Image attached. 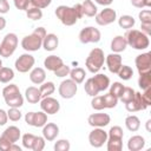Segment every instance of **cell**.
I'll return each mask as SVG.
<instances>
[{"label": "cell", "instance_id": "obj_60", "mask_svg": "<svg viewBox=\"0 0 151 151\" xmlns=\"http://www.w3.org/2000/svg\"><path fill=\"white\" fill-rule=\"evenodd\" d=\"M13 150H15V151H21V147L18 146V145H15V143H13V144H11L8 151H13Z\"/></svg>", "mask_w": 151, "mask_h": 151}, {"label": "cell", "instance_id": "obj_47", "mask_svg": "<svg viewBox=\"0 0 151 151\" xmlns=\"http://www.w3.org/2000/svg\"><path fill=\"white\" fill-rule=\"evenodd\" d=\"M107 137H114V138H123L124 133H123V129L118 125L112 126L110 129V131L107 132Z\"/></svg>", "mask_w": 151, "mask_h": 151}, {"label": "cell", "instance_id": "obj_43", "mask_svg": "<svg viewBox=\"0 0 151 151\" xmlns=\"http://www.w3.org/2000/svg\"><path fill=\"white\" fill-rule=\"evenodd\" d=\"M7 117L12 122H18L21 118V112L18 107H9V110L7 111Z\"/></svg>", "mask_w": 151, "mask_h": 151}, {"label": "cell", "instance_id": "obj_4", "mask_svg": "<svg viewBox=\"0 0 151 151\" xmlns=\"http://www.w3.org/2000/svg\"><path fill=\"white\" fill-rule=\"evenodd\" d=\"M104 61H105L104 51L99 47H94L88 53V55L85 60V65H86V68L91 73H98L99 70L103 67Z\"/></svg>", "mask_w": 151, "mask_h": 151}, {"label": "cell", "instance_id": "obj_30", "mask_svg": "<svg viewBox=\"0 0 151 151\" xmlns=\"http://www.w3.org/2000/svg\"><path fill=\"white\" fill-rule=\"evenodd\" d=\"M83 12H84V15L86 17H94L97 13H98V8L97 6L93 4L92 0H85L83 4Z\"/></svg>", "mask_w": 151, "mask_h": 151}, {"label": "cell", "instance_id": "obj_20", "mask_svg": "<svg viewBox=\"0 0 151 151\" xmlns=\"http://www.w3.org/2000/svg\"><path fill=\"white\" fill-rule=\"evenodd\" d=\"M61 65H64V61L60 57H57V55H48L45 60H44V66L46 70L48 71H52L54 72L55 70H58Z\"/></svg>", "mask_w": 151, "mask_h": 151}, {"label": "cell", "instance_id": "obj_55", "mask_svg": "<svg viewBox=\"0 0 151 151\" xmlns=\"http://www.w3.org/2000/svg\"><path fill=\"white\" fill-rule=\"evenodd\" d=\"M140 31L143 33H145L146 35H150L151 34V24H142L140 22Z\"/></svg>", "mask_w": 151, "mask_h": 151}, {"label": "cell", "instance_id": "obj_27", "mask_svg": "<svg viewBox=\"0 0 151 151\" xmlns=\"http://www.w3.org/2000/svg\"><path fill=\"white\" fill-rule=\"evenodd\" d=\"M125 126H126V129H127L129 131L136 132V131H138L139 127H140V120H139V118H138L137 116H134V114L127 116V117L125 118Z\"/></svg>", "mask_w": 151, "mask_h": 151}, {"label": "cell", "instance_id": "obj_37", "mask_svg": "<svg viewBox=\"0 0 151 151\" xmlns=\"http://www.w3.org/2000/svg\"><path fill=\"white\" fill-rule=\"evenodd\" d=\"M103 100H104L105 109H113L118 104V98L116 96H113L112 93H110V92L103 96Z\"/></svg>", "mask_w": 151, "mask_h": 151}, {"label": "cell", "instance_id": "obj_26", "mask_svg": "<svg viewBox=\"0 0 151 151\" xmlns=\"http://www.w3.org/2000/svg\"><path fill=\"white\" fill-rule=\"evenodd\" d=\"M92 79L97 84V86H98V88H99L100 92L107 90L109 86H110V78L107 76H105L104 73H96L92 77Z\"/></svg>", "mask_w": 151, "mask_h": 151}, {"label": "cell", "instance_id": "obj_12", "mask_svg": "<svg viewBox=\"0 0 151 151\" xmlns=\"http://www.w3.org/2000/svg\"><path fill=\"white\" fill-rule=\"evenodd\" d=\"M25 122L34 127H42L47 123V114L44 111L40 112H28L25 114Z\"/></svg>", "mask_w": 151, "mask_h": 151}, {"label": "cell", "instance_id": "obj_8", "mask_svg": "<svg viewBox=\"0 0 151 151\" xmlns=\"http://www.w3.org/2000/svg\"><path fill=\"white\" fill-rule=\"evenodd\" d=\"M78 91V84L74 83L72 79H65L60 83L59 85V88H58V92L60 94L61 98L64 99H71L76 96Z\"/></svg>", "mask_w": 151, "mask_h": 151}, {"label": "cell", "instance_id": "obj_15", "mask_svg": "<svg viewBox=\"0 0 151 151\" xmlns=\"http://www.w3.org/2000/svg\"><path fill=\"white\" fill-rule=\"evenodd\" d=\"M147 107L146 103L144 101L143 97H142V93L140 92H136L134 93V97L127 101L125 104V109L126 111L129 112H136V111H142V110H145Z\"/></svg>", "mask_w": 151, "mask_h": 151}, {"label": "cell", "instance_id": "obj_21", "mask_svg": "<svg viewBox=\"0 0 151 151\" xmlns=\"http://www.w3.org/2000/svg\"><path fill=\"white\" fill-rule=\"evenodd\" d=\"M59 45V38L54 34V33H48L45 35L44 40H42V47L45 48V51H54Z\"/></svg>", "mask_w": 151, "mask_h": 151}, {"label": "cell", "instance_id": "obj_56", "mask_svg": "<svg viewBox=\"0 0 151 151\" xmlns=\"http://www.w3.org/2000/svg\"><path fill=\"white\" fill-rule=\"evenodd\" d=\"M9 146H11V143H8V142L4 140L2 138H0V151H8Z\"/></svg>", "mask_w": 151, "mask_h": 151}, {"label": "cell", "instance_id": "obj_53", "mask_svg": "<svg viewBox=\"0 0 151 151\" xmlns=\"http://www.w3.org/2000/svg\"><path fill=\"white\" fill-rule=\"evenodd\" d=\"M9 11V4L7 0H0V14H6Z\"/></svg>", "mask_w": 151, "mask_h": 151}, {"label": "cell", "instance_id": "obj_7", "mask_svg": "<svg viewBox=\"0 0 151 151\" xmlns=\"http://www.w3.org/2000/svg\"><path fill=\"white\" fill-rule=\"evenodd\" d=\"M100 38H101L100 31L92 26H87L79 32V40L81 44H90V42L96 44L99 42Z\"/></svg>", "mask_w": 151, "mask_h": 151}, {"label": "cell", "instance_id": "obj_31", "mask_svg": "<svg viewBox=\"0 0 151 151\" xmlns=\"http://www.w3.org/2000/svg\"><path fill=\"white\" fill-rule=\"evenodd\" d=\"M134 24H136L134 18L131 17V15H127V14L122 15V17L118 19V25H119V27H120V28H124V29H130V28H132V27L134 26Z\"/></svg>", "mask_w": 151, "mask_h": 151}, {"label": "cell", "instance_id": "obj_16", "mask_svg": "<svg viewBox=\"0 0 151 151\" xmlns=\"http://www.w3.org/2000/svg\"><path fill=\"white\" fill-rule=\"evenodd\" d=\"M111 118L107 113H92L88 116V124L93 127H105L109 125Z\"/></svg>", "mask_w": 151, "mask_h": 151}, {"label": "cell", "instance_id": "obj_6", "mask_svg": "<svg viewBox=\"0 0 151 151\" xmlns=\"http://www.w3.org/2000/svg\"><path fill=\"white\" fill-rule=\"evenodd\" d=\"M18 47V37L15 33H7L0 42V57H11Z\"/></svg>", "mask_w": 151, "mask_h": 151}, {"label": "cell", "instance_id": "obj_45", "mask_svg": "<svg viewBox=\"0 0 151 151\" xmlns=\"http://www.w3.org/2000/svg\"><path fill=\"white\" fill-rule=\"evenodd\" d=\"M45 147V138L40 137V136H35V139L33 142L32 145V150L33 151H41Z\"/></svg>", "mask_w": 151, "mask_h": 151}, {"label": "cell", "instance_id": "obj_17", "mask_svg": "<svg viewBox=\"0 0 151 151\" xmlns=\"http://www.w3.org/2000/svg\"><path fill=\"white\" fill-rule=\"evenodd\" d=\"M105 63L107 65V68L111 73H117L120 68L122 64V55L119 53H110L105 57Z\"/></svg>", "mask_w": 151, "mask_h": 151}, {"label": "cell", "instance_id": "obj_32", "mask_svg": "<svg viewBox=\"0 0 151 151\" xmlns=\"http://www.w3.org/2000/svg\"><path fill=\"white\" fill-rule=\"evenodd\" d=\"M84 90H85V92H86L90 97H94V96H97V94L100 92L99 88H98V86H97V84H96L94 80L92 79V77L88 78V79L85 81Z\"/></svg>", "mask_w": 151, "mask_h": 151}, {"label": "cell", "instance_id": "obj_38", "mask_svg": "<svg viewBox=\"0 0 151 151\" xmlns=\"http://www.w3.org/2000/svg\"><path fill=\"white\" fill-rule=\"evenodd\" d=\"M117 74H118V77H119L120 79H123V80H129V79H131L132 76H133V70H132L130 66H127V65H122L120 68H119V71L117 72Z\"/></svg>", "mask_w": 151, "mask_h": 151}, {"label": "cell", "instance_id": "obj_10", "mask_svg": "<svg viewBox=\"0 0 151 151\" xmlns=\"http://www.w3.org/2000/svg\"><path fill=\"white\" fill-rule=\"evenodd\" d=\"M34 63H35V59L32 54L29 53H24L21 54L17 60H15V70L20 73H26L28 72L33 66H34Z\"/></svg>", "mask_w": 151, "mask_h": 151}, {"label": "cell", "instance_id": "obj_57", "mask_svg": "<svg viewBox=\"0 0 151 151\" xmlns=\"http://www.w3.org/2000/svg\"><path fill=\"white\" fill-rule=\"evenodd\" d=\"M73 8L76 9L78 18H79V19H80V18H83V15H84V12H83V6H81V4H76V5L73 6Z\"/></svg>", "mask_w": 151, "mask_h": 151}, {"label": "cell", "instance_id": "obj_46", "mask_svg": "<svg viewBox=\"0 0 151 151\" xmlns=\"http://www.w3.org/2000/svg\"><path fill=\"white\" fill-rule=\"evenodd\" d=\"M138 18L142 24H151V11L150 9H142L138 14Z\"/></svg>", "mask_w": 151, "mask_h": 151}, {"label": "cell", "instance_id": "obj_14", "mask_svg": "<svg viewBox=\"0 0 151 151\" xmlns=\"http://www.w3.org/2000/svg\"><path fill=\"white\" fill-rule=\"evenodd\" d=\"M134 64H136V67L139 74L151 71V53L145 52V53L137 55L134 59Z\"/></svg>", "mask_w": 151, "mask_h": 151}, {"label": "cell", "instance_id": "obj_54", "mask_svg": "<svg viewBox=\"0 0 151 151\" xmlns=\"http://www.w3.org/2000/svg\"><path fill=\"white\" fill-rule=\"evenodd\" d=\"M8 120V117H7V112L2 109H0V126H4Z\"/></svg>", "mask_w": 151, "mask_h": 151}, {"label": "cell", "instance_id": "obj_22", "mask_svg": "<svg viewBox=\"0 0 151 151\" xmlns=\"http://www.w3.org/2000/svg\"><path fill=\"white\" fill-rule=\"evenodd\" d=\"M145 146V139L144 137L136 134L132 136L129 140H127V149L130 151H139Z\"/></svg>", "mask_w": 151, "mask_h": 151}, {"label": "cell", "instance_id": "obj_33", "mask_svg": "<svg viewBox=\"0 0 151 151\" xmlns=\"http://www.w3.org/2000/svg\"><path fill=\"white\" fill-rule=\"evenodd\" d=\"M39 91H40L41 98H45V97H48V96L53 94V92L55 91V86L52 81H46V83L44 81L42 84H40Z\"/></svg>", "mask_w": 151, "mask_h": 151}, {"label": "cell", "instance_id": "obj_40", "mask_svg": "<svg viewBox=\"0 0 151 151\" xmlns=\"http://www.w3.org/2000/svg\"><path fill=\"white\" fill-rule=\"evenodd\" d=\"M109 87H110V93H112L113 96H116V97L119 99V97L122 96L123 90H124V87H125V86H124L122 83L116 81V83H113L112 85H110Z\"/></svg>", "mask_w": 151, "mask_h": 151}, {"label": "cell", "instance_id": "obj_24", "mask_svg": "<svg viewBox=\"0 0 151 151\" xmlns=\"http://www.w3.org/2000/svg\"><path fill=\"white\" fill-rule=\"evenodd\" d=\"M25 97H26V100L29 103V104H38L41 99V96H40V91L38 87L35 86H29L26 88L25 91Z\"/></svg>", "mask_w": 151, "mask_h": 151}, {"label": "cell", "instance_id": "obj_23", "mask_svg": "<svg viewBox=\"0 0 151 151\" xmlns=\"http://www.w3.org/2000/svg\"><path fill=\"white\" fill-rule=\"evenodd\" d=\"M45 79H46V72L41 67H34L29 73V80L35 85L42 84Z\"/></svg>", "mask_w": 151, "mask_h": 151}, {"label": "cell", "instance_id": "obj_41", "mask_svg": "<svg viewBox=\"0 0 151 151\" xmlns=\"http://www.w3.org/2000/svg\"><path fill=\"white\" fill-rule=\"evenodd\" d=\"M91 106L93 110H97V111H101L105 109L104 106V100H103V96H94L91 100Z\"/></svg>", "mask_w": 151, "mask_h": 151}, {"label": "cell", "instance_id": "obj_35", "mask_svg": "<svg viewBox=\"0 0 151 151\" xmlns=\"http://www.w3.org/2000/svg\"><path fill=\"white\" fill-rule=\"evenodd\" d=\"M14 78V71L9 67H0V83H9Z\"/></svg>", "mask_w": 151, "mask_h": 151}, {"label": "cell", "instance_id": "obj_58", "mask_svg": "<svg viewBox=\"0 0 151 151\" xmlns=\"http://www.w3.org/2000/svg\"><path fill=\"white\" fill-rule=\"evenodd\" d=\"M98 5H103V6H109L113 2V0H94Z\"/></svg>", "mask_w": 151, "mask_h": 151}, {"label": "cell", "instance_id": "obj_5", "mask_svg": "<svg viewBox=\"0 0 151 151\" xmlns=\"http://www.w3.org/2000/svg\"><path fill=\"white\" fill-rule=\"evenodd\" d=\"M55 15L60 20V22L65 26H73L79 19L76 9L73 7H68L65 5L58 6L55 8Z\"/></svg>", "mask_w": 151, "mask_h": 151}, {"label": "cell", "instance_id": "obj_3", "mask_svg": "<svg viewBox=\"0 0 151 151\" xmlns=\"http://www.w3.org/2000/svg\"><path fill=\"white\" fill-rule=\"evenodd\" d=\"M2 97L8 107H21L24 105V97L15 84H9L4 87Z\"/></svg>", "mask_w": 151, "mask_h": 151}, {"label": "cell", "instance_id": "obj_18", "mask_svg": "<svg viewBox=\"0 0 151 151\" xmlns=\"http://www.w3.org/2000/svg\"><path fill=\"white\" fill-rule=\"evenodd\" d=\"M0 138H2L4 140L13 144V143H17L20 138V129L12 125V126H8L6 127V130L2 132V134L0 136Z\"/></svg>", "mask_w": 151, "mask_h": 151}, {"label": "cell", "instance_id": "obj_42", "mask_svg": "<svg viewBox=\"0 0 151 151\" xmlns=\"http://www.w3.org/2000/svg\"><path fill=\"white\" fill-rule=\"evenodd\" d=\"M71 147V144L67 139H59L54 143V150L55 151H68Z\"/></svg>", "mask_w": 151, "mask_h": 151}, {"label": "cell", "instance_id": "obj_49", "mask_svg": "<svg viewBox=\"0 0 151 151\" xmlns=\"http://www.w3.org/2000/svg\"><path fill=\"white\" fill-rule=\"evenodd\" d=\"M29 2H31V6L42 9V8H46L47 6H50L52 0H29Z\"/></svg>", "mask_w": 151, "mask_h": 151}, {"label": "cell", "instance_id": "obj_1", "mask_svg": "<svg viewBox=\"0 0 151 151\" xmlns=\"http://www.w3.org/2000/svg\"><path fill=\"white\" fill-rule=\"evenodd\" d=\"M46 29L44 27H37L31 34L26 35L21 40V47L27 52H35L42 47V40L46 35Z\"/></svg>", "mask_w": 151, "mask_h": 151}, {"label": "cell", "instance_id": "obj_50", "mask_svg": "<svg viewBox=\"0 0 151 151\" xmlns=\"http://www.w3.org/2000/svg\"><path fill=\"white\" fill-rule=\"evenodd\" d=\"M13 1H14V6L20 11H26L31 5L29 0H13Z\"/></svg>", "mask_w": 151, "mask_h": 151}, {"label": "cell", "instance_id": "obj_11", "mask_svg": "<svg viewBox=\"0 0 151 151\" xmlns=\"http://www.w3.org/2000/svg\"><path fill=\"white\" fill-rule=\"evenodd\" d=\"M94 17H96V22L99 26H107L117 19V13L113 8L106 7V8L101 9L99 13H97Z\"/></svg>", "mask_w": 151, "mask_h": 151}, {"label": "cell", "instance_id": "obj_44", "mask_svg": "<svg viewBox=\"0 0 151 151\" xmlns=\"http://www.w3.org/2000/svg\"><path fill=\"white\" fill-rule=\"evenodd\" d=\"M35 139V136L32 134V133H25L22 136V146L25 149H31L32 150V145H33V142Z\"/></svg>", "mask_w": 151, "mask_h": 151}, {"label": "cell", "instance_id": "obj_13", "mask_svg": "<svg viewBox=\"0 0 151 151\" xmlns=\"http://www.w3.org/2000/svg\"><path fill=\"white\" fill-rule=\"evenodd\" d=\"M40 107L41 111H44L46 114H55L60 110V103L57 99L48 96L40 99Z\"/></svg>", "mask_w": 151, "mask_h": 151}, {"label": "cell", "instance_id": "obj_63", "mask_svg": "<svg viewBox=\"0 0 151 151\" xmlns=\"http://www.w3.org/2000/svg\"><path fill=\"white\" fill-rule=\"evenodd\" d=\"M131 1H132V0H131Z\"/></svg>", "mask_w": 151, "mask_h": 151}, {"label": "cell", "instance_id": "obj_28", "mask_svg": "<svg viewBox=\"0 0 151 151\" xmlns=\"http://www.w3.org/2000/svg\"><path fill=\"white\" fill-rule=\"evenodd\" d=\"M70 79H72L74 83L77 84H81L85 79V76H86V72L84 68L81 67H76V68H72L70 71Z\"/></svg>", "mask_w": 151, "mask_h": 151}, {"label": "cell", "instance_id": "obj_51", "mask_svg": "<svg viewBox=\"0 0 151 151\" xmlns=\"http://www.w3.org/2000/svg\"><path fill=\"white\" fill-rule=\"evenodd\" d=\"M131 4L137 8H144L151 6V0H132Z\"/></svg>", "mask_w": 151, "mask_h": 151}, {"label": "cell", "instance_id": "obj_25", "mask_svg": "<svg viewBox=\"0 0 151 151\" xmlns=\"http://www.w3.org/2000/svg\"><path fill=\"white\" fill-rule=\"evenodd\" d=\"M126 47H127V44H126V40L123 35H117L111 41V50L114 53H120V52L125 51Z\"/></svg>", "mask_w": 151, "mask_h": 151}, {"label": "cell", "instance_id": "obj_62", "mask_svg": "<svg viewBox=\"0 0 151 151\" xmlns=\"http://www.w3.org/2000/svg\"><path fill=\"white\" fill-rule=\"evenodd\" d=\"M1 66H2V60L0 59V67H1Z\"/></svg>", "mask_w": 151, "mask_h": 151}, {"label": "cell", "instance_id": "obj_34", "mask_svg": "<svg viewBox=\"0 0 151 151\" xmlns=\"http://www.w3.org/2000/svg\"><path fill=\"white\" fill-rule=\"evenodd\" d=\"M138 86L142 90H145L147 87H151V71L149 72H144L139 74L138 78Z\"/></svg>", "mask_w": 151, "mask_h": 151}, {"label": "cell", "instance_id": "obj_2", "mask_svg": "<svg viewBox=\"0 0 151 151\" xmlns=\"http://www.w3.org/2000/svg\"><path fill=\"white\" fill-rule=\"evenodd\" d=\"M124 38L126 40V44L134 50H145L150 45L149 35H146L139 29H133V28L127 29Z\"/></svg>", "mask_w": 151, "mask_h": 151}, {"label": "cell", "instance_id": "obj_19", "mask_svg": "<svg viewBox=\"0 0 151 151\" xmlns=\"http://www.w3.org/2000/svg\"><path fill=\"white\" fill-rule=\"evenodd\" d=\"M59 134V127L54 123H46L42 126V137L47 142H52Z\"/></svg>", "mask_w": 151, "mask_h": 151}, {"label": "cell", "instance_id": "obj_39", "mask_svg": "<svg viewBox=\"0 0 151 151\" xmlns=\"http://www.w3.org/2000/svg\"><path fill=\"white\" fill-rule=\"evenodd\" d=\"M134 93H136V91H134L132 87H130V86H125L124 90H123L122 96L119 97V99H120L124 104H126L127 101H130V100L134 97Z\"/></svg>", "mask_w": 151, "mask_h": 151}, {"label": "cell", "instance_id": "obj_61", "mask_svg": "<svg viewBox=\"0 0 151 151\" xmlns=\"http://www.w3.org/2000/svg\"><path fill=\"white\" fill-rule=\"evenodd\" d=\"M150 124H151V119H149V120L146 122V130H147V131H150Z\"/></svg>", "mask_w": 151, "mask_h": 151}, {"label": "cell", "instance_id": "obj_52", "mask_svg": "<svg viewBox=\"0 0 151 151\" xmlns=\"http://www.w3.org/2000/svg\"><path fill=\"white\" fill-rule=\"evenodd\" d=\"M143 91L144 92L142 93V97H143L144 101L146 103V105L150 106L151 105V87H147V88H145Z\"/></svg>", "mask_w": 151, "mask_h": 151}, {"label": "cell", "instance_id": "obj_36", "mask_svg": "<svg viewBox=\"0 0 151 151\" xmlns=\"http://www.w3.org/2000/svg\"><path fill=\"white\" fill-rule=\"evenodd\" d=\"M26 15L28 19L31 20H40L42 18V11L38 7H34V6H31L26 9Z\"/></svg>", "mask_w": 151, "mask_h": 151}, {"label": "cell", "instance_id": "obj_59", "mask_svg": "<svg viewBox=\"0 0 151 151\" xmlns=\"http://www.w3.org/2000/svg\"><path fill=\"white\" fill-rule=\"evenodd\" d=\"M5 27H6V19L2 15H0V31H2Z\"/></svg>", "mask_w": 151, "mask_h": 151}, {"label": "cell", "instance_id": "obj_9", "mask_svg": "<svg viewBox=\"0 0 151 151\" xmlns=\"http://www.w3.org/2000/svg\"><path fill=\"white\" fill-rule=\"evenodd\" d=\"M107 140V132L101 127H94L88 133V142L90 145L93 147H101Z\"/></svg>", "mask_w": 151, "mask_h": 151}, {"label": "cell", "instance_id": "obj_29", "mask_svg": "<svg viewBox=\"0 0 151 151\" xmlns=\"http://www.w3.org/2000/svg\"><path fill=\"white\" fill-rule=\"evenodd\" d=\"M106 147L109 151H122L123 149V138L107 137Z\"/></svg>", "mask_w": 151, "mask_h": 151}, {"label": "cell", "instance_id": "obj_48", "mask_svg": "<svg viewBox=\"0 0 151 151\" xmlns=\"http://www.w3.org/2000/svg\"><path fill=\"white\" fill-rule=\"evenodd\" d=\"M70 71H71L70 66L64 64V65H61L58 70H55L53 73H54V76H55V77H60V78H63V77L68 76V74H70Z\"/></svg>", "mask_w": 151, "mask_h": 151}]
</instances>
